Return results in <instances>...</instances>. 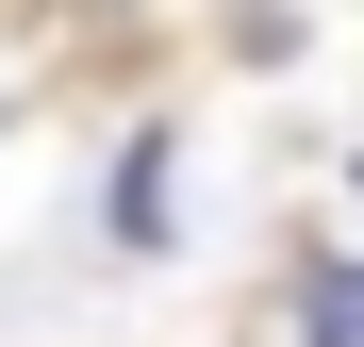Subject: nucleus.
Masks as SVG:
<instances>
[{"label": "nucleus", "instance_id": "f03ea898", "mask_svg": "<svg viewBox=\"0 0 364 347\" xmlns=\"http://www.w3.org/2000/svg\"><path fill=\"white\" fill-rule=\"evenodd\" d=\"M298 331H315V347H364V265H315V281H298Z\"/></svg>", "mask_w": 364, "mask_h": 347}, {"label": "nucleus", "instance_id": "f257e3e1", "mask_svg": "<svg viewBox=\"0 0 364 347\" xmlns=\"http://www.w3.org/2000/svg\"><path fill=\"white\" fill-rule=\"evenodd\" d=\"M116 248H166V133L116 149Z\"/></svg>", "mask_w": 364, "mask_h": 347}, {"label": "nucleus", "instance_id": "7ed1b4c3", "mask_svg": "<svg viewBox=\"0 0 364 347\" xmlns=\"http://www.w3.org/2000/svg\"><path fill=\"white\" fill-rule=\"evenodd\" d=\"M0 133H17V83H0Z\"/></svg>", "mask_w": 364, "mask_h": 347}]
</instances>
